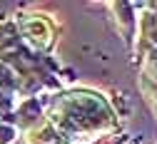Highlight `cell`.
<instances>
[{
  "mask_svg": "<svg viewBox=\"0 0 157 144\" xmlns=\"http://www.w3.org/2000/svg\"><path fill=\"white\" fill-rule=\"evenodd\" d=\"M112 109L107 107V102L102 97H97L92 92H72L57 99V114L52 122L60 124L70 134V139H95V132H105L112 124Z\"/></svg>",
  "mask_w": 157,
  "mask_h": 144,
  "instance_id": "obj_1",
  "label": "cell"
},
{
  "mask_svg": "<svg viewBox=\"0 0 157 144\" xmlns=\"http://www.w3.org/2000/svg\"><path fill=\"white\" fill-rule=\"evenodd\" d=\"M17 85H20V79H17V72L10 67V65H0V87H3L5 92H10V90H15Z\"/></svg>",
  "mask_w": 157,
  "mask_h": 144,
  "instance_id": "obj_3",
  "label": "cell"
},
{
  "mask_svg": "<svg viewBox=\"0 0 157 144\" xmlns=\"http://www.w3.org/2000/svg\"><path fill=\"white\" fill-rule=\"evenodd\" d=\"M20 32L37 50H45L52 42V25L45 15H20Z\"/></svg>",
  "mask_w": 157,
  "mask_h": 144,
  "instance_id": "obj_2",
  "label": "cell"
},
{
  "mask_svg": "<svg viewBox=\"0 0 157 144\" xmlns=\"http://www.w3.org/2000/svg\"><path fill=\"white\" fill-rule=\"evenodd\" d=\"M17 137V129L13 124H5V122H0V144H13Z\"/></svg>",
  "mask_w": 157,
  "mask_h": 144,
  "instance_id": "obj_4",
  "label": "cell"
}]
</instances>
